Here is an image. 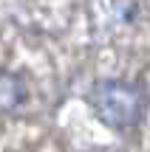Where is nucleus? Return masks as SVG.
<instances>
[{"label":"nucleus","mask_w":150,"mask_h":152,"mask_svg":"<svg viewBox=\"0 0 150 152\" xmlns=\"http://www.w3.org/2000/svg\"><path fill=\"white\" fill-rule=\"evenodd\" d=\"M94 107L108 127L125 130L142 118V93L128 82H102L94 90Z\"/></svg>","instance_id":"obj_1"},{"label":"nucleus","mask_w":150,"mask_h":152,"mask_svg":"<svg viewBox=\"0 0 150 152\" xmlns=\"http://www.w3.org/2000/svg\"><path fill=\"white\" fill-rule=\"evenodd\" d=\"M26 99V87L14 76H0V107H14Z\"/></svg>","instance_id":"obj_2"}]
</instances>
